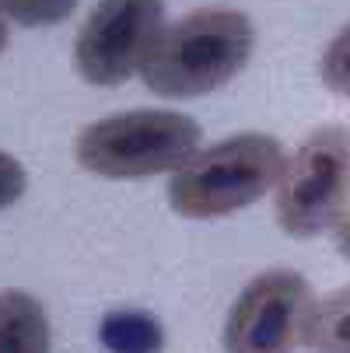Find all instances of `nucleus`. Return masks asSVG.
Segmentation results:
<instances>
[{
  "mask_svg": "<svg viewBox=\"0 0 350 353\" xmlns=\"http://www.w3.org/2000/svg\"><path fill=\"white\" fill-rule=\"evenodd\" d=\"M256 49V25L235 8H200L162 28L140 77L162 98H204L235 81Z\"/></svg>",
  "mask_w": 350,
  "mask_h": 353,
  "instance_id": "nucleus-1",
  "label": "nucleus"
},
{
  "mask_svg": "<svg viewBox=\"0 0 350 353\" xmlns=\"http://www.w3.org/2000/svg\"><path fill=\"white\" fill-rule=\"evenodd\" d=\"M28 189V172L21 168L18 158H11L8 150H0V210L18 203Z\"/></svg>",
  "mask_w": 350,
  "mask_h": 353,
  "instance_id": "nucleus-12",
  "label": "nucleus"
},
{
  "mask_svg": "<svg viewBox=\"0 0 350 353\" xmlns=\"http://www.w3.org/2000/svg\"><path fill=\"white\" fill-rule=\"evenodd\" d=\"M319 81L326 91L350 98V21L326 42L319 57Z\"/></svg>",
  "mask_w": 350,
  "mask_h": 353,
  "instance_id": "nucleus-10",
  "label": "nucleus"
},
{
  "mask_svg": "<svg viewBox=\"0 0 350 353\" xmlns=\"http://www.w3.org/2000/svg\"><path fill=\"white\" fill-rule=\"evenodd\" d=\"M312 301V283L298 270L256 273L224 319V353H298Z\"/></svg>",
  "mask_w": 350,
  "mask_h": 353,
  "instance_id": "nucleus-6",
  "label": "nucleus"
},
{
  "mask_svg": "<svg viewBox=\"0 0 350 353\" xmlns=\"http://www.w3.org/2000/svg\"><path fill=\"white\" fill-rule=\"evenodd\" d=\"M284 161V143L273 133H231L200 147L172 175L168 207L189 221L231 217L277 189Z\"/></svg>",
  "mask_w": 350,
  "mask_h": 353,
  "instance_id": "nucleus-2",
  "label": "nucleus"
},
{
  "mask_svg": "<svg viewBox=\"0 0 350 353\" xmlns=\"http://www.w3.org/2000/svg\"><path fill=\"white\" fill-rule=\"evenodd\" d=\"M165 28V0H98L74 39V67L95 88L140 74Z\"/></svg>",
  "mask_w": 350,
  "mask_h": 353,
  "instance_id": "nucleus-5",
  "label": "nucleus"
},
{
  "mask_svg": "<svg viewBox=\"0 0 350 353\" xmlns=\"http://www.w3.org/2000/svg\"><path fill=\"white\" fill-rule=\"evenodd\" d=\"M350 126L322 123L284 161L273 217L287 238L312 241L350 214Z\"/></svg>",
  "mask_w": 350,
  "mask_h": 353,
  "instance_id": "nucleus-4",
  "label": "nucleus"
},
{
  "mask_svg": "<svg viewBox=\"0 0 350 353\" xmlns=\"http://www.w3.org/2000/svg\"><path fill=\"white\" fill-rule=\"evenodd\" d=\"M77 0H0V18H11L25 28L60 25L70 18Z\"/></svg>",
  "mask_w": 350,
  "mask_h": 353,
  "instance_id": "nucleus-11",
  "label": "nucleus"
},
{
  "mask_svg": "<svg viewBox=\"0 0 350 353\" xmlns=\"http://www.w3.org/2000/svg\"><path fill=\"white\" fill-rule=\"evenodd\" d=\"M336 252L343 259H350V214L336 224Z\"/></svg>",
  "mask_w": 350,
  "mask_h": 353,
  "instance_id": "nucleus-13",
  "label": "nucleus"
},
{
  "mask_svg": "<svg viewBox=\"0 0 350 353\" xmlns=\"http://www.w3.org/2000/svg\"><path fill=\"white\" fill-rule=\"evenodd\" d=\"M204 140L196 119L172 109H130L81 130L74 158L84 172L130 182L175 175Z\"/></svg>",
  "mask_w": 350,
  "mask_h": 353,
  "instance_id": "nucleus-3",
  "label": "nucleus"
},
{
  "mask_svg": "<svg viewBox=\"0 0 350 353\" xmlns=\"http://www.w3.org/2000/svg\"><path fill=\"white\" fill-rule=\"evenodd\" d=\"M98 343L106 353H162L165 329L151 312H109L98 325Z\"/></svg>",
  "mask_w": 350,
  "mask_h": 353,
  "instance_id": "nucleus-9",
  "label": "nucleus"
},
{
  "mask_svg": "<svg viewBox=\"0 0 350 353\" xmlns=\"http://www.w3.org/2000/svg\"><path fill=\"white\" fill-rule=\"evenodd\" d=\"M302 346L309 353H350V283L312 301Z\"/></svg>",
  "mask_w": 350,
  "mask_h": 353,
  "instance_id": "nucleus-8",
  "label": "nucleus"
},
{
  "mask_svg": "<svg viewBox=\"0 0 350 353\" xmlns=\"http://www.w3.org/2000/svg\"><path fill=\"white\" fill-rule=\"evenodd\" d=\"M8 25H4V18H0V53H4V49H8Z\"/></svg>",
  "mask_w": 350,
  "mask_h": 353,
  "instance_id": "nucleus-14",
  "label": "nucleus"
},
{
  "mask_svg": "<svg viewBox=\"0 0 350 353\" xmlns=\"http://www.w3.org/2000/svg\"><path fill=\"white\" fill-rule=\"evenodd\" d=\"M42 301L25 290H0V353H49Z\"/></svg>",
  "mask_w": 350,
  "mask_h": 353,
  "instance_id": "nucleus-7",
  "label": "nucleus"
}]
</instances>
